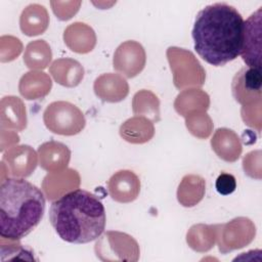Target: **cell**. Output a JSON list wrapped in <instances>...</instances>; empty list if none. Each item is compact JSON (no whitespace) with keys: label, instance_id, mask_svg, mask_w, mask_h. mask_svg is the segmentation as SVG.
Listing matches in <instances>:
<instances>
[{"label":"cell","instance_id":"5","mask_svg":"<svg viewBox=\"0 0 262 262\" xmlns=\"http://www.w3.org/2000/svg\"><path fill=\"white\" fill-rule=\"evenodd\" d=\"M260 14L261 7L253 13L244 27V43L242 58L248 67L261 70L260 63Z\"/></svg>","mask_w":262,"mask_h":262},{"label":"cell","instance_id":"3","mask_svg":"<svg viewBox=\"0 0 262 262\" xmlns=\"http://www.w3.org/2000/svg\"><path fill=\"white\" fill-rule=\"evenodd\" d=\"M46 207L43 192L23 178H7L0 186V235L19 241L41 222Z\"/></svg>","mask_w":262,"mask_h":262},{"label":"cell","instance_id":"4","mask_svg":"<svg viewBox=\"0 0 262 262\" xmlns=\"http://www.w3.org/2000/svg\"><path fill=\"white\" fill-rule=\"evenodd\" d=\"M261 70L245 67L235 74L231 89L233 97L243 105H249L261 98Z\"/></svg>","mask_w":262,"mask_h":262},{"label":"cell","instance_id":"2","mask_svg":"<svg viewBox=\"0 0 262 262\" xmlns=\"http://www.w3.org/2000/svg\"><path fill=\"white\" fill-rule=\"evenodd\" d=\"M49 221L62 241L87 244L101 235L106 215L101 201L95 194L78 188L51 203Z\"/></svg>","mask_w":262,"mask_h":262},{"label":"cell","instance_id":"6","mask_svg":"<svg viewBox=\"0 0 262 262\" xmlns=\"http://www.w3.org/2000/svg\"><path fill=\"white\" fill-rule=\"evenodd\" d=\"M215 187L220 194L228 195L236 188L235 177L230 173H221L216 179Z\"/></svg>","mask_w":262,"mask_h":262},{"label":"cell","instance_id":"1","mask_svg":"<svg viewBox=\"0 0 262 262\" xmlns=\"http://www.w3.org/2000/svg\"><path fill=\"white\" fill-rule=\"evenodd\" d=\"M244 27L235 7L227 3L208 5L195 16L191 32L194 50L208 63L222 67L241 55Z\"/></svg>","mask_w":262,"mask_h":262}]
</instances>
